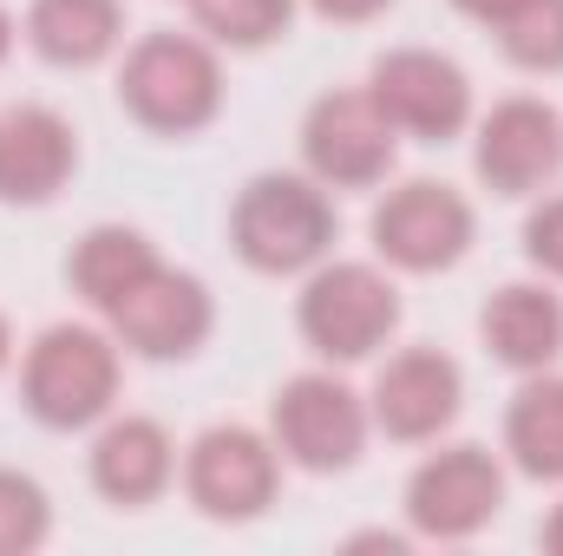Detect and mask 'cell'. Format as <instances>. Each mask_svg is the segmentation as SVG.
Here are the masks:
<instances>
[{"label": "cell", "instance_id": "1", "mask_svg": "<svg viewBox=\"0 0 563 556\" xmlns=\"http://www.w3.org/2000/svg\"><path fill=\"white\" fill-rule=\"evenodd\" d=\"M125 387V347L112 327L92 321H53L20 354V407L46 432H92L99 419L119 413Z\"/></svg>", "mask_w": 563, "mask_h": 556}, {"label": "cell", "instance_id": "2", "mask_svg": "<svg viewBox=\"0 0 563 556\" xmlns=\"http://www.w3.org/2000/svg\"><path fill=\"white\" fill-rule=\"evenodd\" d=\"M119 112L151 138H197L223 112V59L203 33H144L119 66Z\"/></svg>", "mask_w": 563, "mask_h": 556}, {"label": "cell", "instance_id": "3", "mask_svg": "<svg viewBox=\"0 0 563 556\" xmlns=\"http://www.w3.org/2000/svg\"><path fill=\"white\" fill-rule=\"evenodd\" d=\"M230 249L250 276H308L334 256V197L308 170H256L230 203Z\"/></svg>", "mask_w": 563, "mask_h": 556}, {"label": "cell", "instance_id": "4", "mask_svg": "<svg viewBox=\"0 0 563 556\" xmlns=\"http://www.w3.org/2000/svg\"><path fill=\"white\" fill-rule=\"evenodd\" d=\"M407 321L400 281L387 263H321L301 276L295 294V334L321 367H361L374 360Z\"/></svg>", "mask_w": 563, "mask_h": 556}, {"label": "cell", "instance_id": "5", "mask_svg": "<svg viewBox=\"0 0 563 556\" xmlns=\"http://www.w3.org/2000/svg\"><path fill=\"white\" fill-rule=\"evenodd\" d=\"M269 438H276L282 465H295L308 478H341V471L361 465V452L374 438L367 393H354L334 367H308V374H295V380L276 387Z\"/></svg>", "mask_w": 563, "mask_h": 556}, {"label": "cell", "instance_id": "6", "mask_svg": "<svg viewBox=\"0 0 563 556\" xmlns=\"http://www.w3.org/2000/svg\"><path fill=\"white\" fill-rule=\"evenodd\" d=\"M367 243H374V263H387L394 276H445L472 256L478 210L465 190H452L439 177H407L374 203Z\"/></svg>", "mask_w": 563, "mask_h": 556}, {"label": "cell", "instance_id": "7", "mask_svg": "<svg viewBox=\"0 0 563 556\" xmlns=\"http://www.w3.org/2000/svg\"><path fill=\"white\" fill-rule=\"evenodd\" d=\"M505 491H511V478H505L498 452L459 438V445H439L413 465L400 511H407V531L420 544H472L478 531L498 524Z\"/></svg>", "mask_w": 563, "mask_h": 556}, {"label": "cell", "instance_id": "8", "mask_svg": "<svg viewBox=\"0 0 563 556\" xmlns=\"http://www.w3.org/2000/svg\"><path fill=\"white\" fill-rule=\"evenodd\" d=\"M177 478H184V498L197 518L210 524H256L269 518L282 491V452L269 432L256 425H203L184 458H177Z\"/></svg>", "mask_w": 563, "mask_h": 556}, {"label": "cell", "instance_id": "9", "mask_svg": "<svg viewBox=\"0 0 563 556\" xmlns=\"http://www.w3.org/2000/svg\"><path fill=\"white\" fill-rule=\"evenodd\" d=\"M400 164V132L367 86H334L301 112V170L321 190H380Z\"/></svg>", "mask_w": 563, "mask_h": 556}, {"label": "cell", "instance_id": "10", "mask_svg": "<svg viewBox=\"0 0 563 556\" xmlns=\"http://www.w3.org/2000/svg\"><path fill=\"white\" fill-rule=\"evenodd\" d=\"M472 177L498 203L544 197L563 177V112L551 99H531V92L498 99L472 125Z\"/></svg>", "mask_w": 563, "mask_h": 556}, {"label": "cell", "instance_id": "11", "mask_svg": "<svg viewBox=\"0 0 563 556\" xmlns=\"http://www.w3.org/2000/svg\"><path fill=\"white\" fill-rule=\"evenodd\" d=\"M374 105L394 119V132L413 144H452L472 132V79L439 46H387L367 73Z\"/></svg>", "mask_w": 563, "mask_h": 556}, {"label": "cell", "instance_id": "12", "mask_svg": "<svg viewBox=\"0 0 563 556\" xmlns=\"http://www.w3.org/2000/svg\"><path fill=\"white\" fill-rule=\"evenodd\" d=\"M106 327H112V341H119L132 360H151V367L197 360V354L210 347V334H217V294L203 288V276L157 263V269L106 314Z\"/></svg>", "mask_w": 563, "mask_h": 556}, {"label": "cell", "instance_id": "13", "mask_svg": "<svg viewBox=\"0 0 563 556\" xmlns=\"http://www.w3.org/2000/svg\"><path fill=\"white\" fill-rule=\"evenodd\" d=\"M367 413L374 432L394 445H439L465 413V374L445 347H400L380 360L367 387Z\"/></svg>", "mask_w": 563, "mask_h": 556}, {"label": "cell", "instance_id": "14", "mask_svg": "<svg viewBox=\"0 0 563 556\" xmlns=\"http://www.w3.org/2000/svg\"><path fill=\"white\" fill-rule=\"evenodd\" d=\"M79 177V132L53 105H7L0 112V203L46 210Z\"/></svg>", "mask_w": 563, "mask_h": 556}, {"label": "cell", "instance_id": "15", "mask_svg": "<svg viewBox=\"0 0 563 556\" xmlns=\"http://www.w3.org/2000/svg\"><path fill=\"white\" fill-rule=\"evenodd\" d=\"M86 478L112 511H144L177 485V438L144 413H112L92 425Z\"/></svg>", "mask_w": 563, "mask_h": 556}, {"label": "cell", "instance_id": "16", "mask_svg": "<svg viewBox=\"0 0 563 556\" xmlns=\"http://www.w3.org/2000/svg\"><path fill=\"white\" fill-rule=\"evenodd\" d=\"M478 341L511 374H544L563 360V294L551 281H505L478 308Z\"/></svg>", "mask_w": 563, "mask_h": 556}, {"label": "cell", "instance_id": "17", "mask_svg": "<svg viewBox=\"0 0 563 556\" xmlns=\"http://www.w3.org/2000/svg\"><path fill=\"white\" fill-rule=\"evenodd\" d=\"M20 40L53 73H92L125 46V0H26Z\"/></svg>", "mask_w": 563, "mask_h": 556}, {"label": "cell", "instance_id": "18", "mask_svg": "<svg viewBox=\"0 0 563 556\" xmlns=\"http://www.w3.org/2000/svg\"><path fill=\"white\" fill-rule=\"evenodd\" d=\"M157 263H164V256H157V243H151L144 230H132V223H92V230L73 243V256H66V288H73L92 314H112Z\"/></svg>", "mask_w": 563, "mask_h": 556}, {"label": "cell", "instance_id": "19", "mask_svg": "<svg viewBox=\"0 0 563 556\" xmlns=\"http://www.w3.org/2000/svg\"><path fill=\"white\" fill-rule=\"evenodd\" d=\"M505 458L531 485H563V374H518V393L505 407Z\"/></svg>", "mask_w": 563, "mask_h": 556}, {"label": "cell", "instance_id": "20", "mask_svg": "<svg viewBox=\"0 0 563 556\" xmlns=\"http://www.w3.org/2000/svg\"><path fill=\"white\" fill-rule=\"evenodd\" d=\"M190 20H197V33L223 53H263V46H276L288 40V26H295V0H190Z\"/></svg>", "mask_w": 563, "mask_h": 556}, {"label": "cell", "instance_id": "21", "mask_svg": "<svg viewBox=\"0 0 563 556\" xmlns=\"http://www.w3.org/2000/svg\"><path fill=\"white\" fill-rule=\"evenodd\" d=\"M492 33H498V53L518 73H531V79H558L563 73V0H525Z\"/></svg>", "mask_w": 563, "mask_h": 556}, {"label": "cell", "instance_id": "22", "mask_svg": "<svg viewBox=\"0 0 563 556\" xmlns=\"http://www.w3.org/2000/svg\"><path fill=\"white\" fill-rule=\"evenodd\" d=\"M53 537V498L33 471L0 465V556H33Z\"/></svg>", "mask_w": 563, "mask_h": 556}, {"label": "cell", "instance_id": "23", "mask_svg": "<svg viewBox=\"0 0 563 556\" xmlns=\"http://www.w3.org/2000/svg\"><path fill=\"white\" fill-rule=\"evenodd\" d=\"M525 263L544 281H563V197H538L525 216Z\"/></svg>", "mask_w": 563, "mask_h": 556}, {"label": "cell", "instance_id": "24", "mask_svg": "<svg viewBox=\"0 0 563 556\" xmlns=\"http://www.w3.org/2000/svg\"><path fill=\"white\" fill-rule=\"evenodd\" d=\"M387 7H394V0H308V13L328 20V26H374Z\"/></svg>", "mask_w": 563, "mask_h": 556}, {"label": "cell", "instance_id": "25", "mask_svg": "<svg viewBox=\"0 0 563 556\" xmlns=\"http://www.w3.org/2000/svg\"><path fill=\"white\" fill-rule=\"evenodd\" d=\"M525 0H452V13H465V20H478V26H498L505 13H518Z\"/></svg>", "mask_w": 563, "mask_h": 556}, {"label": "cell", "instance_id": "26", "mask_svg": "<svg viewBox=\"0 0 563 556\" xmlns=\"http://www.w3.org/2000/svg\"><path fill=\"white\" fill-rule=\"evenodd\" d=\"M538 544H544L551 556H563V498L544 511V524H538Z\"/></svg>", "mask_w": 563, "mask_h": 556}, {"label": "cell", "instance_id": "27", "mask_svg": "<svg viewBox=\"0 0 563 556\" xmlns=\"http://www.w3.org/2000/svg\"><path fill=\"white\" fill-rule=\"evenodd\" d=\"M13 40H20V20H13V13H7V7H0V66H7V59H13Z\"/></svg>", "mask_w": 563, "mask_h": 556}, {"label": "cell", "instance_id": "28", "mask_svg": "<svg viewBox=\"0 0 563 556\" xmlns=\"http://www.w3.org/2000/svg\"><path fill=\"white\" fill-rule=\"evenodd\" d=\"M13 367V327H7V314H0V374Z\"/></svg>", "mask_w": 563, "mask_h": 556}]
</instances>
